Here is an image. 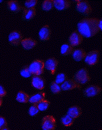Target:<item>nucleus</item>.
I'll return each instance as SVG.
<instances>
[{
    "instance_id": "obj_1",
    "label": "nucleus",
    "mask_w": 102,
    "mask_h": 130,
    "mask_svg": "<svg viewBox=\"0 0 102 130\" xmlns=\"http://www.w3.org/2000/svg\"><path fill=\"white\" fill-rule=\"evenodd\" d=\"M98 19L95 18H85L80 20L77 24L78 31L85 38H91L99 31L97 23Z\"/></svg>"
},
{
    "instance_id": "obj_2",
    "label": "nucleus",
    "mask_w": 102,
    "mask_h": 130,
    "mask_svg": "<svg viewBox=\"0 0 102 130\" xmlns=\"http://www.w3.org/2000/svg\"><path fill=\"white\" fill-rule=\"evenodd\" d=\"M28 67L31 74L34 76H40L43 73L44 62L42 60L36 59L33 61Z\"/></svg>"
},
{
    "instance_id": "obj_3",
    "label": "nucleus",
    "mask_w": 102,
    "mask_h": 130,
    "mask_svg": "<svg viewBox=\"0 0 102 130\" xmlns=\"http://www.w3.org/2000/svg\"><path fill=\"white\" fill-rule=\"evenodd\" d=\"M73 78V80L80 85L85 84L90 80V77L86 68H82L79 70L74 75Z\"/></svg>"
},
{
    "instance_id": "obj_4",
    "label": "nucleus",
    "mask_w": 102,
    "mask_h": 130,
    "mask_svg": "<svg viewBox=\"0 0 102 130\" xmlns=\"http://www.w3.org/2000/svg\"><path fill=\"white\" fill-rule=\"evenodd\" d=\"M56 127V119L52 115H46L42 120V130H53Z\"/></svg>"
},
{
    "instance_id": "obj_5",
    "label": "nucleus",
    "mask_w": 102,
    "mask_h": 130,
    "mask_svg": "<svg viewBox=\"0 0 102 130\" xmlns=\"http://www.w3.org/2000/svg\"><path fill=\"white\" fill-rule=\"evenodd\" d=\"M99 58V51L94 50L87 54L84 58V61L89 66H93L97 63Z\"/></svg>"
},
{
    "instance_id": "obj_6",
    "label": "nucleus",
    "mask_w": 102,
    "mask_h": 130,
    "mask_svg": "<svg viewBox=\"0 0 102 130\" xmlns=\"http://www.w3.org/2000/svg\"><path fill=\"white\" fill-rule=\"evenodd\" d=\"M76 9L79 12L85 15H88L91 12L92 8L87 1H76Z\"/></svg>"
},
{
    "instance_id": "obj_7",
    "label": "nucleus",
    "mask_w": 102,
    "mask_h": 130,
    "mask_svg": "<svg viewBox=\"0 0 102 130\" xmlns=\"http://www.w3.org/2000/svg\"><path fill=\"white\" fill-rule=\"evenodd\" d=\"M22 35L18 30H14L11 31L8 36V41L10 44L17 46L21 43L22 40Z\"/></svg>"
},
{
    "instance_id": "obj_8",
    "label": "nucleus",
    "mask_w": 102,
    "mask_h": 130,
    "mask_svg": "<svg viewBox=\"0 0 102 130\" xmlns=\"http://www.w3.org/2000/svg\"><path fill=\"white\" fill-rule=\"evenodd\" d=\"M58 64V61L55 57H50L44 62V68L54 75L56 72Z\"/></svg>"
},
{
    "instance_id": "obj_9",
    "label": "nucleus",
    "mask_w": 102,
    "mask_h": 130,
    "mask_svg": "<svg viewBox=\"0 0 102 130\" xmlns=\"http://www.w3.org/2000/svg\"><path fill=\"white\" fill-rule=\"evenodd\" d=\"M82 36L77 31H74L70 35L68 40L69 44L72 47L78 46L80 45L83 41Z\"/></svg>"
},
{
    "instance_id": "obj_10",
    "label": "nucleus",
    "mask_w": 102,
    "mask_h": 130,
    "mask_svg": "<svg viewBox=\"0 0 102 130\" xmlns=\"http://www.w3.org/2000/svg\"><path fill=\"white\" fill-rule=\"evenodd\" d=\"M101 88L96 85H91L87 87L84 91V94L87 97H93L100 93Z\"/></svg>"
},
{
    "instance_id": "obj_11",
    "label": "nucleus",
    "mask_w": 102,
    "mask_h": 130,
    "mask_svg": "<svg viewBox=\"0 0 102 130\" xmlns=\"http://www.w3.org/2000/svg\"><path fill=\"white\" fill-rule=\"evenodd\" d=\"M31 84L35 88L42 90L45 87V82L42 77L40 76H34L32 78Z\"/></svg>"
},
{
    "instance_id": "obj_12",
    "label": "nucleus",
    "mask_w": 102,
    "mask_h": 130,
    "mask_svg": "<svg viewBox=\"0 0 102 130\" xmlns=\"http://www.w3.org/2000/svg\"><path fill=\"white\" fill-rule=\"evenodd\" d=\"M61 90L67 91L73 89L75 88H80L81 86L73 79H67L60 86Z\"/></svg>"
},
{
    "instance_id": "obj_13",
    "label": "nucleus",
    "mask_w": 102,
    "mask_h": 130,
    "mask_svg": "<svg viewBox=\"0 0 102 130\" xmlns=\"http://www.w3.org/2000/svg\"><path fill=\"white\" fill-rule=\"evenodd\" d=\"M50 28L49 26L47 24L43 26L38 32L39 38L42 41L48 40L50 38Z\"/></svg>"
},
{
    "instance_id": "obj_14",
    "label": "nucleus",
    "mask_w": 102,
    "mask_h": 130,
    "mask_svg": "<svg viewBox=\"0 0 102 130\" xmlns=\"http://www.w3.org/2000/svg\"><path fill=\"white\" fill-rule=\"evenodd\" d=\"M53 2L54 7L59 11L65 10L70 6V2L67 0H54Z\"/></svg>"
},
{
    "instance_id": "obj_15",
    "label": "nucleus",
    "mask_w": 102,
    "mask_h": 130,
    "mask_svg": "<svg viewBox=\"0 0 102 130\" xmlns=\"http://www.w3.org/2000/svg\"><path fill=\"white\" fill-rule=\"evenodd\" d=\"M21 44L24 49L30 50L37 45V42L32 38H28L22 39L21 41Z\"/></svg>"
},
{
    "instance_id": "obj_16",
    "label": "nucleus",
    "mask_w": 102,
    "mask_h": 130,
    "mask_svg": "<svg viewBox=\"0 0 102 130\" xmlns=\"http://www.w3.org/2000/svg\"><path fill=\"white\" fill-rule=\"evenodd\" d=\"M86 55V52L82 48H78L73 50L72 53L73 59L76 61H80L83 60Z\"/></svg>"
},
{
    "instance_id": "obj_17",
    "label": "nucleus",
    "mask_w": 102,
    "mask_h": 130,
    "mask_svg": "<svg viewBox=\"0 0 102 130\" xmlns=\"http://www.w3.org/2000/svg\"><path fill=\"white\" fill-rule=\"evenodd\" d=\"M45 96V93L44 92H39L31 96L29 98V102L34 105H37L40 102L44 100Z\"/></svg>"
},
{
    "instance_id": "obj_18",
    "label": "nucleus",
    "mask_w": 102,
    "mask_h": 130,
    "mask_svg": "<svg viewBox=\"0 0 102 130\" xmlns=\"http://www.w3.org/2000/svg\"><path fill=\"white\" fill-rule=\"evenodd\" d=\"M82 114V110L81 108L77 106H73L70 107L67 112V114L69 115L72 118L74 119L79 117Z\"/></svg>"
},
{
    "instance_id": "obj_19",
    "label": "nucleus",
    "mask_w": 102,
    "mask_h": 130,
    "mask_svg": "<svg viewBox=\"0 0 102 130\" xmlns=\"http://www.w3.org/2000/svg\"><path fill=\"white\" fill-rule=\"evenodd\" d=\"M36 9L35 8L31 9L23 8L22 18L24 20H29L32 19L36 15Z\"/></svg>"
},
{
    "instance_id": "obj_20",
    "label": "nucleus",
    "mask_w": 102,
    "mask_h": 130,
    "mask_svg": "<svg viewBox=\"0 0 102 130\" xmlns=\"http://www.w3.org/2000/svg\"><path fill=\"white\" fill-rule=\"evenodd\" d=\"M8 8L10 11L13 12H18L23 9L17 1H10L7 2Z\"/></svg>"
},
{
    "instance_id": "obj_21",
    "label": "nucleus",
    "mask_w": 102,
    "mask_h": 130,
    "mask_svg": "<svg viewBox=\"0 0 102 130\" xmlns=\"http://www.w3.org/2000/svg\"><path fill=\"white\" fill-rule=\"evenodd\" d=\"M73 51V47L67 43L62 44L60 48V53L62 55H69L72 53Z\"/></svg>"
},
{
    "instance_id": "obj_22",
    "label": "nucleus",
    "mask_w": 102,
    "mask_h": 130,
    "mask_svg": "<svg viewBox=\"0 0 102 130\" xmlns=\"http://www.w3.org/2000/svg\"><path fill=\"white\" fill-rule=\"evenodd\" d=\"M29 95L27 93L22 91H19L16 95V100L19 103H26L29 102Z\"/></svg>"
},
{
    "instance_id": "obj_23",
    "label": "nucleus",
    "mask_w": 102,
    "mask_h": 130,
    "mask_svg": "<svg viewBox=\"0 0 102 130\" xmlns=\"http://www.w3.org/2000/svg\"><path fill=\"white\" fill-rule=\"evenodd\" d=\"M73 118L70 117L68 114H66L63 116L61 119V123L66 126H69L71 125L73 122Z\"/></svg>"
},
{
    "instance_id": "obj_24",
    "label": "nucleus",
    "mask_w": 102,
    "mask_h": 130,
    "mask_svg": "<svg viewBox=\"0 0 102 130\" xmlns=\"http://www.w3.org/2000/svg\"><path fill=\"white\" fill-rule=\"evenodd\" d=\"M50 105V102L46 100H43L40 102L39 103L37 104V106L40 111H44L46 110Z\"/></svg>"
},
{
    "instance_id": "obj_25",
    "label": "nucleus",
    "mask_w": 102,
    "mask_h": 130,
    "mask_svg": "<svg viewBox=\"0 0 102 130\" xmlns=\"http://www.w3.org/2000/svg\"><path fill=\"white\" fill-rule=\"evenodd\" d=\"M54 7L53 1L45 0L43 2L41 6L42 9L45 11H48L53 9Z\"/></svg>"
},
{
    "instance_id": "obj_26",
    "label": "nucleus",
    "mask_w": 102,
    "mask_h": 130,
    "mask_svg": "<svg viewBox=\"0 0 102 130\" xmlns=\"http://www.w3.org/2000/svg\"><path fill=\"white\" fill-rule=\"evenodd\" d=\"M50 89L52 92L54 94H57L61 92V88L59 84L56 83L55 81H53L50 84Z\"/></svg>"
},
{
    "instance_id": "obj_27",
    "label": "nucleus",
    "mask_w": 102,
    "mask_h": 130,
    "mask_svg": "<svg viewBox=\"0 0 102 130\" xmlns=\"http://www.w3.org/2000/svg\"><path fill=\"white\" fill-rule=\"evenodd\" d=\"M67 79L66 75L64 73H60L57 75L55 80V82L58 84L63 83Z\"/></svg>"
},
{
    "instance_id": "obj_28",
    "label": "nucleus",
    "mask_w": 102,
    "mask_h": 130,
    "mask_svg": "<svg viewBox=\"0 0 102 130\" xmlns=\"http://www.w3.org/2000/svg\"><path fill=\"white\" fill-rule=\"evenodd\" d=\"M20 75L25 78H27L30 77L31 76V73H30L29 67L27 66H26L23 67L20 70Z\"/></svg>"
},
{
    "instance_id": "obj_29",
    "label": "nucleus",
    "mask_w": 102,
    "mask_h": 130,
    "mask_svg": "<svg viewBox=\"0 0 102 130\" xmlns=\"http://www.w3.org/2000/svg\"><path fill=\"white\" fill-rule=\"evenodd\" d=\"M39 111V110L37 106V105H33L29 108L28 113L30 116H34L38 113Z\"/></svg>"
},
{
    "instance_id": "obj_30",
    "label": "nucleus",
    "mask_w": 102,
    "mask_h": 130,
    "mask_svg": "<svg viewBox=\"0 0 102 130\" xmlns=\"http://www.w3.org/2000/svg\"><path fill=\"white\" fill-rule=\"evenodd\" d=\"M37 3V0H29L27 1L24 2V8L26 9H31L33 8H35V6Z\"/></svg>"
},
{
    "instance_id": "obj_31",
    "label": "nucleus",
    "mask_w": 102,
    "mask_h": 130,
    "mask_svg": "<svg viewBox=\"0 0 102 130\" xmlns=\"http://www.w3.org/2000/svg\"><path fill=\"white\" fill-rule=\"evenodd\" d=\"M7 125V123L6 119L2 116H0V130L5 128Z\"/></svg>"
},
{
    "instance_id": "obj_32",
    "label": "nucleus",
    "mask_w": 102,
    "mask_h": 130,
    "mask_svg": "<svg viewBox=\"0 0 102 130\" xmlns=\"http://www.w3.org/2000/svg\"><path fill=\"white\" fill-rule=\"evenodd\" d=\"M6 91L4 87L2 85H0V98L5 96L6 95Z\"/></svg>"
},
{
    "instance_id": "obj_33",
    "label": "nucleus",
    "mask_w": 102,
    "mask_h": 130,
    "mask_svg": "<svg viewBox=\"0 0 102 130\" xmlns=\"http://www.w3.org/2000/svg\"><path fill=\"white\" fill-rule=\"evenodd\" d=\"M97 26L99 30H101L102 29V20L101 19H99L97 23Z\"/></svg>"
},
{
    "instance_id": "obj_34",
    "label": "nucleus",
    "mask_w": 102,
    "mask_h": 130,
    "mask_svg": "<svg viewBox=\"0 0 102 130\" xmlns=\"http://www.w3.org/2000/svg\"><path fill=\"white\" fill-rule=\"evenodd\" d=\"M2 102H3V100H2V98H0V106L2 105Z\"/></svg>"
},
{
    "instance_id": "obj_35",
    "label": "nucleus",
    "mask_w": 102,
    "mask_h": 130,
    "mask_svg": "<svg viewBox=\"0 0 102 130\" xmlns=\"http://www.w3.org/2000/svg\"><path fill=\"white\" fill-rule=\"evenodd\" d=\"M2 130H10V129H9V128H6V127H5V128H3Z\"/></svg>"
},
{
    "instance_id": "obj_36",
    "label": "nucleus",
    "mask_w": 102,
    "mask_h": 130,
    "mask_svg": "<svg viewBox=\"0 0 102 130\" xmlns=\"http://www.w3.org/2000/svg\"><path fill=\"white\" fill-rule=\"evenodd\" d=\"M1 2H3V1H2V0H1V1H0V3H1Z\"/></svg>"
}]
</instances>
